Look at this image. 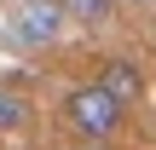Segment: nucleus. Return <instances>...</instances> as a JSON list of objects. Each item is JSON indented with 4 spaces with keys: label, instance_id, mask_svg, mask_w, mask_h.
Returning a JSON list of instances; mask_svg holds the SVG:
<instances>
[{
    "label": "nucleus",
    "instance_id": "nucleus-1",
    "mask_svg": "<svg viewBox=\"0 0 156 150\" xmlns=\"http://www.w3.org/2000/svg\"><path fill=\"white\" fill-rule=\"evenodd\" d=\"M64 121L81 133V145H110V139L127 127V110H122L98 81H87V87H75V92L64 98Z\"/></svg>",
    "mask_w": 156,
    "mask_h": 150
},
{
    "label": "nucleus",
    "instance_id": "nucleus-6",
    "mask_svg": "<svg viewBox=\"0 0 156 150\" xmlns=\"http://www.w3.org/2000/svg\"><path fill=\"white\" fill-rule=\"evenodd\" d=\"M75 150H116V145H75Z\"/></svg>",
    "mask_w": 156,
    "mask_h": 150
},
{
    "label": "nucleus",
    "instance_id": "nucleus-5",
    "mask_svg": "<svg viewBox=\"0 0 156 150\" xmlns=\"http://www.w3.org/2000/svg\"><path fill=\"white\" fill-rule=\"evenodd\" d=\"M69 23H110L116 17V0H52Z\"/></svg>",
    "mask_w": 156,
    "mask_h": 150
},
{
    "label": "nucleus",
    "instance_id": "nucleus-4",
    "mask_svg": "<svg viewBox=\"0 0 156 150\" xmlns=\"http://www.w3.org/2000/svg\"><path fill=\"white\" fill-rule=\"evenodd\" d=\"M29 116H35L29 92H17V87H0V133H17V127H29Z\"/></svg>",
    "mask_w": 156,
    "mask_h": 150
},
{
    "label": "nucleus",
    "instance_id": "nucleus-2",
    "mask_svg": "<svg viewBox=\"0 0 156 150\" xmlns=\"http://www.w3.org/2000/svg\"><path fill=\"white\" fill-rule=\"evenodd\" d=\"M58 29H64V12L52 0H29L17 12V46H46V40H58Z\"/></svg>",
    "mask_w": 156,
    "mask_h": 150
},
{
    "label": "nucleus",
    "instance_id": "nucleus-3",
    "mask_svg": "<svg viewBox=\"0 0 156 150\" xmlns=\"http://www.w3.org/2000/svg\"><path fill=\"white\" fill-rule=\"evenodd\" d=\"M98 87H104L122 110L145 98V75H139V64H133V58H104V64H98Z\"/></svg>",
    "mask_w": 156,
    "mask_h": 150
}]
</instances>
